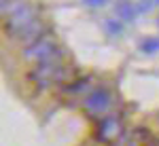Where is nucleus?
Segmentation results:
<instances>
[{
  "mask_svg": "<svg viewBox=\"0 0 159 146\" xmlns=\"http://www.w3.org/2000/svg\"><path fill=\"white\" fill-rule=\"evenodd\" d=\"M106 28H108V32H112V34H115V32H119V30H121V24H119V21H106Z\"/></svg>",
  "mask_w": 159,
  "mask_h": 146,
  "instance_id": "9d476101",
  "label": "nucleus"
},
{
  "mask_svg": "<svg viewBox=\"0 0 159 146\" xmlns=\"http://www.w3.org/2000/svg\"><path fill=\"white\" fill-rule=\"evenodd\" d=\"M76 70L70 64H66V60H61L55 64H36L28 72V81L36 89H47L51 85H70L72 81H76Z\"/></svg>",
  "mask_w": 159,
  "mask_h": 146,
  "instance_id": "f257e3e1",
  "label": "nucleus"
},
{
  "mask_svg": "<svg viewBox=\"0 0 159 146\" xmlns=\"http://www.w3.org/2000/svg\"><path fill=\"white\" fill-rule=\"evenodd\" d=\"M85 4H89V7H104L106 0H85Z\"/></svg>",
  "mask_w": 159,
  "mask_h": 146,
  "instance_id": "9b49d317",
  "label": "nucleus"
},
{
  "mask_svg": "<svg viewBox=\"0 0 159 146\" xmlns=\"http://www.w3.org/2000/svg\"><path fill=\"white\" fill-rule=\"evenodd\" d=\"M112 104V95H110L108 89H96L85 97V110L87 114L91 117H100V114H106Z\"/></svg>",
  "mask_w": 159,
  "mask_h": 146,
  "instance_id": "39448f33",
  "label": "nucleus"
},
{
  "mask_svg": "<svg viewBox=\"0 0 159 146\" xmlns=\"http://www.w3.org/2000/svg\"><path fill=\"white\" fill-rule=\"evenodd\" d=\"M24 57L34 61V64H55V61L64 60V53H61L57 40L51 36V34H43L34 42L25 45Z\"/></svg>",
  "mask_w": 159,
  "mask_h": 146,
  "instance_id": "7ed1b4c3",
  "label": "nucleus"
},
{
  "mask_svg": "<svg viewBox=\"0 0 159 146\" xmlns=\"http://www.w3.org/2000/svg\"><path fill=\"white\" fill-rule=\"evenodd\" d=\"M140 49L147 51V53H153V51H157V49H159V40H157V38H148V40H144V42L140 45Z\"/></svg>",
  "mask_w": 159,
  "mask_h": 146,
  "instance_id": "1a4fd4ad",
  "label": "nucleus"
},
{
  "mask_svg": "<svg viewBox=\"0 0 159 146\" xmlns=\"http://www.w3.org/2000/svg\"><path fill=\"white\" fill-rule=\"evenodd\" d=\"M96 135L100 142L108 146H125V140H127L125 123L117 114H106L104 119H100L98 127H96Z\"/></svg>",
  "mask_w": 159,
  "mask_h": 146,
  "instance_id": "20e7f679",
  "label": "nucleus"
},
{
  "mask_svg": "<svg viewBox=\"0 0 159 146\" xmlns=\"http://www.w3.org/2000/svg\"><path fill=\"white\" fill-rule=\"evenodd\" d=\"M45 28H47V25H45V21H43L40 17H36L34 21H30V24L25 25V28L15 38H19V40H24V42H28V45H30V42H34L36 38H40L43 34H45Z\"/></svg>",
  "mask_w": 159,
  "mask_h": 146,
  "instance_id": "0eeeda50",
  "label": "nucleus"
},
{
  "mask_svg": "<svg viewBox=\"0 0 159 146\" xmlns=\"http://www.w3.org/2000/svg\"><path fill=\"white\" fill-rule=\"evenodd\" d=\"M125 146H159V140L144 127H136L127 134Z\"/></svg>",
  "mask_w": 159,
  "mask_h": 146,
  "instance_id": "423d86ee",
  "label": "nucleus"
},
{
  "mask_svg": "<svg viewBox=\"0 0 159 146\" xmlns=\"http://www.w3.org/2000/svg\"><path fill=\"white\" fill-rule=\"evenodd\" d=\"M136 13H138V9H134V4H121V7H119V15H121L123 19H127V21L134 19Z\"/></svg>",
  "mask_w": 159,
  "mask_h": 146,
  "instance_id": "6e6552de",
  "label": "nucleus"
},
{
  "mask_svg": "<svg viewBox=\"0 0 159 146\" xmlns=\"http://www.w3.org/2000/svg\"><path fill=\"white\" fill-rule=\"evenodd\" d=\"M2 17H4V30L11 36H17L38 15L34 11V7L25 4L21 0H2Z\"/></svg>",
  "mask_w": 159,
  "mask_h": 146,
  "instance_id": "f03ea898",
  "label": "nucleus"
}]
</instances>
